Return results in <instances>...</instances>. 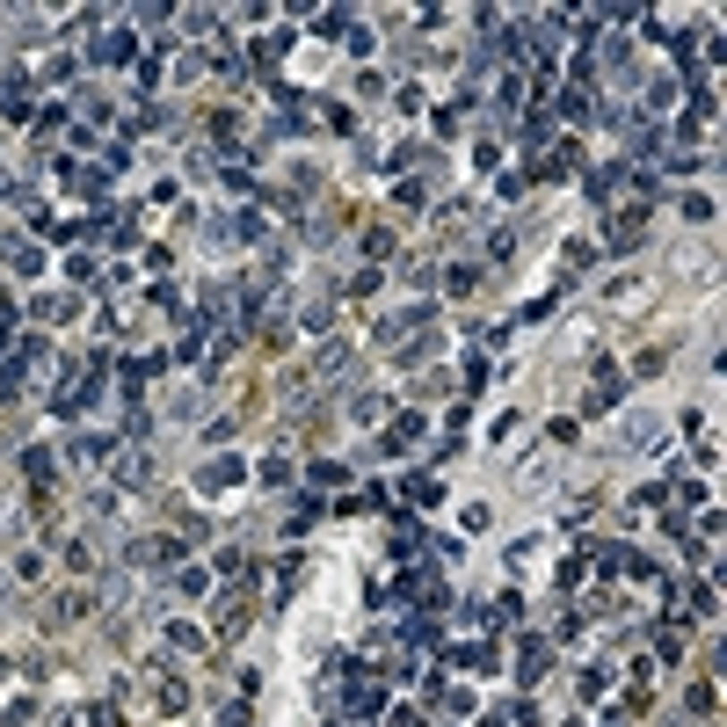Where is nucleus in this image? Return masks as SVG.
<instances>
[{"instance_id":"obj_1","label":"nucleus","mask_w":727,"mask_h":727,"mask_svg":"<svg viewBox=\"0 0 727 727\" xmlns=\"http://www.w3.org/2000/svg\"><path fill=\"white\" fill-rule=\"evenodd\" d=\"M233 480H241V459H218V466H204V480H197V487H204V495H218V487H233Z\"/></svg>"},{"instance_id":"obj_2","label":"nucleus","mask_w":727,"mask_h":727,"mask_svg":"<svg viewBox=\"0 0 727 727\" xmlns=\"http://www.w3.org/2000/svg\"><path fill=\"white\" fill-rule=\"evenodd\" d=\"M88 611H95V596H88V589H66V596H59V626L88 619Z\"/></svg>"},{"instance_id":"obj_3","label":"nucleus","mask_w":727,"mask_h":727,"mask_svg":"<svg viewBox=\"0 0 727 727\" xmlns=\"http://www.w3.org/2000/svg\"><path fill=\"white\" fill-rule=\"evenodd\" d=\"M611 401H619V371L604 364V371H596V393H589V408H611Z\"/></svg>"},{"instance_id":"obj_4","label":"nucleus","mask_w":727,"mask_h":727,"mask_svg":"<svg viewBox=\"0 0 727 727\" xmlns=\"http://www.w3.org/2000/svg\"><path fill=\"white\" fill-rule=\"evenodd\" d=\"M146 480V452H131V459H117V487H139Z\"/></svg>"},{"instance_id":"obj_5","label":"nucleus","mask_w":727,"mask_h":727,"mask_svg":"<svg viewBox=\"0 0 727 727\" xmlns=\"http://www.w3.org/2000/svg\"><path fill=\"white\" fill-rule=\"evenodd\" d=\"M408 436H422V415H401L393 429H385V444H393V452H401V444H408Z\"/></svg>"},{"instance_id":"obj_6","label":"nucleus","mask_w":727,"mask_h":727,"mask_svg":"<svg viewBox=\"0 0 727 727\" xmlns=\"http://www.w3.org/2000/svg\"><path fill=\"white\" fill-rule=\"evenodd\" d=\"M22 466H30V487H44V480H51V452H44V444H37V452H30Z\"/></svg>"},{"instance_id":"obj_7","label":"nucleus","mask_w":727,"mask_h":727,"mask_svg":"<svg viewBox=\"0 0 727 727\" xmlns=\"http://www.w3.org/2000/svg\"><path fill=\"white\" fill-rule=\"evenodd\" d=\"M95 59H131V37H124V30H117V37H102V44H95Z\"/></svg>"},{"instance_id":"obj_8","label":"nucleus","mask_w":727,"mask_h":727,"mask_svg":"<svg viewBox=\"0 0 727 727\" xmlns=\"http://www.w3.org/2000/svg\"><path fill=\"white\" fill-rule=\"evenodd\" d=\"M66 568H73V575H88V568H95V545H80V538H73V545H66Z\"/></svg>"},{"instance_id":"obj_9","label":"nucleus","mask_w":727,"mask_h":727,"mask_svg":"<svg viewBox=\"0 0 727 727\" xmlns=\"http://www.w3.org/2000/svg\"><path fill=\"white\" fill-rule=\"evenodd\" d=\"M22 109H30V95H22V88H0V117H22Z\"/></svg>"}]
</instances>
